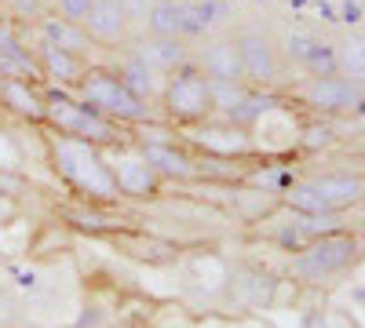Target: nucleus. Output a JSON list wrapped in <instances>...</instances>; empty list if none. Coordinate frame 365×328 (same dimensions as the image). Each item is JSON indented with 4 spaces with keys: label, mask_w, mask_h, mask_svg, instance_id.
Returning <instances> with one entry per match:
<instances>
[{
    "label": "nucleus",
    "mask_w": 365,
    "mask_h": 328,
    "mask_svg": "<svg viewBox=\"0 0 365 328\" xmlns=\"http://www.w3.org/2000/svg\"><path fill=\"white\" fill-rule=\"evenodd\" d=\"M135 146H139L143 161L154 168L158 179H179L182 183V179L197 175V161L187 150H179L175 139H168V142H135Z\"/></svg>",
    "instance_id": "16"
},
{
    "label": "nucleus",
    "mask_w": 365,
    "mask_h": 328,
    "mask_svg": "<svg viewBox=\"0 0 365 328\" xmlns=\"http://www.w3.org/2000/svg\"><path fill=\"white\" fill-rule=\"evenodd\" d=\"M73 95L113 125H135L139 128V125H150V121H161V110L139 102L128 88L117 80V73L106 70V66H88L84 77L73 88Z\"/></svg>",
    "instance_id": "2"
},
{
    "label": "nucleus",
    "mask_w": 365,
    "mask_h": 328,
    "mask_svg": "<svg viewBox=\"0 0 365 328\" xmlns=\"http://www.w3.org/2000/svg\"><path fill=\"white\" fill-rule=\"evenodd\" d=\"M37 33H41V44H51V48H58V51H70V55H77V58H88L91 55V44L88 41V33L77 26V22H70V18H63V15H41L37 18Z\"/></svg>",
    "instance_id": "18"
},
{
    "label": "nucleus",
    "mask_w": 365,
    "mask_h": 328,
    "mask_svg": "<svg viewBox=\"0 0 365 328\" xmlns=\"http://www.w3.org/2000/svg\"><path fill=\"white\" fill-rule=\"evenodd\" d=\"M208 80H245V70H241V55L234 37H205V48L197 51L194 63Z\"/></svg>",
    "instance_id": "13"
},
{
    "label": "nucleus",
    "mask_w": 365,
    "mask_h": 328,
    "mask_svg": "<svg viewBox=\"0 0 365 328\" xmlns=\"http://www.w3.org/2000/svg\"><path fill=\"white\" fill-rule=\"evenodd\" d=\"M41 4H44V8H55V0H41Z\"/></svg>",
    "instance_id": "29"
},
{
    "label": "nucleus",
    "mask_w": 365,
    "mask_h": 328,
    "mask_svg": "<svg viewBox=\"0 0 365 328\" xmlns=\"http://www.w3.org/2000/svg\"><path fill=\"white\" fill-rule=\"evenodd\" d=\"M158 106H161V121H172L182 128L201 125L212 117V80L194 63H187L172 77H165V92Z\"/></svg>",
    "instance_id": "5"
},
{
    "label": "nucleus",
    "mask_w": 365,
    "mask_h": 328,
    "mask_svg": "<svg viewBox=\"0 0 365 328\" xmlns=\"http://www.w3.org/2000/svg\"><path fill=\"white\" fill-rule=\"evenodd\" d=\"M88 8H91V0H55V15H63V18L77 22V26L84 22Z\"/></svg>",
    "instance_id": "25"
},
{
    "label": "nucleus",
    "mask_w": 365,
    "mask_h": 328,
    "mask_svg": "<svg viewBox=\"0 0 365 328\" xmlns=\"http://www.w3.org/2000/svg\"><path fill=\"white\" fill-rule=\"evenodd\" d=\"M299 102L318 113H358L361 110V80H351L344 73L307 77L299 84Z\"/></svg>",
    "instance_id": "8"
},
{
    "label": "nucleus",
    "mask_w": 365,
    "mask_h": 328,
    "mask_svg": "<svg viewBox=\"0 0 365 328\" xmlns=\"http://www.w3.org/2000/svg\"><path fill=\"white\" fill-rule=\"evenodd\" d=\"M48 157H51V168L63 175L77 194L96 197V201H113V197H120L113 175H110V164H106V157L99 154V146L51 132V135H48Z\"/></svg>",
    "instance_id": "1"
},
{
    "label": "nucleus",
    "mask_w": 365,
    "mask_h": 328,
    "mask_svg": "<svg viewBox=\"0 0 365 328\" xmlns=\"http://www.w3.org/2000/svg\"><path fill=\"white\" fill-rule=\"evenodd\" d=\"M190 11V22H194V33L197 37H212L216 29H223L230 22V4L227 0H182Z\"/></svg>",
    "instance_id": "21"
},
{
    "label": "nucleus",
    "mask_w": 365,
    "mask_h": 328,
    "mask_svg": "<svg viewBox=\"0 0 365 328\" xmlns=\"http://www.w3.org/2000/svg\"><path fill=\"white\" fill-rule=\"evenodd\" d=\"M0 106L15 117H22V121H29V125H44V95L37 92V84H29V80L0 77Z\"/></svg>",
    "instance_id": "19"
},
{
    "label": "nucleus",
    "mask_w": 365,
    "mask_h": 328,
    "mask_svg": "<svg viewBox=\"0 0 365 328\" xmlns=\"http://www.w3.org/2000/svg\"><path fill=\"white\" fill-rule=\"evenodd\" d=\"M234 44H237V55H241V70H245V84L249 88H270L274 80L282 77V48L270 33L249 26V29H237L234 33Z\"/></svg>",
    "instance_id": "7"
},
{
    "label": "nucleus",
    "mask_w": 365,
    "mask_h": 328,
    "mask_svg": "<svg viewBox=\"0 0 365 328\" xmlns=\"http://www.w3.org/2000/svg\"><path fill=\"white\" fill-rule=\"evenodd\" d=\"M307 146H318V142H329V128H311L307 132V139H303Z\"/></svg>",
    "instance_id": "28"
},
{
    "label": "nucleus",
    "mask_w": 365,
    "mask_h": 328,
    "mask_svg": "<svg viewBox=\"0 0 365 328\" xmlns=\"http://www.w3.org/2000/svg\"><path fill=\"white\" fill-rule=\"evenodd\" d=\"M336 73H344V77H351V80H361V44L354 41H347V44H340L336 48Z\"/></svg>",
    "instance_id": "23"
},
{
    "label": "nucleus",
    "mask_w": 365,
    "mask_h": 328,
    "mask_svg": "<svg viewBox=\"0 0 365 328\" xmlns=\"http://www.w3.org/2000/svg\"><path fill=\"white\" fill-rule=\"evenodd\" d=\"M132 51L143 58V63L161 73V77H172L175 70H182L190 63V51H187V41H179V37H143L132 44Z\"/></svg>",
    "instance_id": "15"
},
{
    "label": "nucleus",
    "mask_w": 365,
    "mask_h": 328,
    "mask_svg": "<svg viewBox=\"0 0 365 328\" xmlns=\"http://www.w3.org/2000/svg\"><path fill=\"white\" fill-rule=\"evenodd\" d=\"M44 125L58 135H70L91 146H117L120 132L113 121H106L103 113H96L91 106H84L77 95L70 92H51L44 95Z\"/></svg>",
    "instance_id": "3"
},
{
    "label": "nucleus",
    "mask_w": 365,
    "mask_h": 328,
    "mask_svg": "<svg viewBox=\"0 0 365 328\" xmlns=\"http://www.w3.org/2000/svg\"><path fill=\"white\" fill-rule=\"evenodd\" d=\"M132 18L128 11L120 8V0H91V8L81 22V29L88 33L91 44H103V48H117V44H128L132 37Z\"/></svg>",
    "instance_id": "11"
},
{
    "label": "nucleus",
    "mask_w": 365,
    "mask_h": 328,
    "mask_svg": "<svg viewBox=\"0 0 365 328\" xmlns=\"http://www.w3.org/2000/svg\"><path fill=\"white\" fill-rule=\"evenodd\" d=\"M117 80L128 88V92L139 99V102H146V106H154L158 110V102H161V92H165V77L161 73H154L143 58L128 48L125 55H120V63H117Z\"/></svg>",
    "instance_id": "14"
},
{
    "label": "nucleus",
    "mask_w": 365,
    "mask_h": 328,
    "mask_svg": "<svg viewBox=\"0 0 365 328\" xmlns=\"http://www.w3.org/2000/svg\"><path fill=\"white\" fill-rule=\"evenodd\" d=\"M292 212L303 216H336L351 208L361 197V179L358 175H314V179H296V183L282 194Z\"/></svg>",
    "instance_id": "4"
},
{
    "label": "nucleus",
    "mask_w": 365,
    "mask_h": 328,
    "mask_svg": "<svg viewBox=\"0 0 365 328\" xmlns=\"http://www.w3.org/2000/svg\"><path fill=\"white\" fill-rule=\"evenodd\" d=\"M154 4V0H120V8L128 11V18L132 22H143V15H146V8Z\"/></svg>",
    "instance_id": "27"
},
{
    "label": "nucleus",
    "mask_w": 365,
    "mask_h": 328,
    "mask_svg": "<svg viewBox=\"0 0 365 328\" xmlns=\"http://www.w3.org/2000/svg\"><path fill=\"white\" fill-rule=\"evenodd\" d=\"M143 26H146L150 37H179V41L197 37L194 22H190V11H187L182 0H154L143 15Z\"/></svg>",
    "instance_id": "17"
},
{
    "label": "nucleus",
    "mask_w": 365,
    "mask_h": 328,
    "mask_svg": "<svg viewBox=\"0 0 365 328\" xmlns=\"http://www.w3.org/2000/svg\"><path fill=\"white\" fill-rule=\"evenodd\" d=\"M11 4V11H15V18H41L48 8L41 4V0H8Z\"/></svg>",
    "instance_id": "26"
},
{
    "label": "nucleus",
    "mask_w": 365,
    "mask_h": 328,
    "mask_svg": "<svg viewBox=\"0 0 365 328\" xmlns=\"http://www.w3.org/2000/svg\"><path fill=\"white\" fill-rule=\"evenodd\" d=\"M249 179H252L263 194H285V190L296 183V175H292L289 168H282V164H263V168L252 171Z\"/></svg>",
    "instance_id": "22"
},
{
    "label": "nucleus",
    "mask_w": 365,
    "mask_h": 328,
    "mask_svg": "<svg viewBox=\"0 0 365 328\" xmlns=\"http://www.w3.org/2000/svg\"><path fill=\"white\" fill-rule=\"evenodd\" d=\"M22 168V139L15 132H0V171Z\"/></svg>",
    "instance_id": "24"
},
{
    "label": "nucleus",
    "mask_w": 365,
    "mask_h": 328,
    "mask_svg": "<svg viewBox=\"0 0 365 328\" xmlns=\"http://www.w3.org/2000/svg\"><path fill=\"white\" fill-rule=\"evenodd\" d=\"M278 48H282V58H289V63L299 66L307 77L336 73V48L325 37L311 33V29H289Z\"/></svg>",
    "instance_id": "9"
},
{
    "label": "nucleus",
    "mask_w": 365,
    "mask_h": 328,
    "mask_svg": "<svg viewBox=\"0 0 365 328\" xmlns=\"http://www.w3.org/2000/svg\"><path fill=\"white\" fill-rule=\"evenodd\" d=\"M34 55H37L41 77L51 80V84H58V88H77V80H81L84 70H88V58H77V55H70V51H58V48H51V44L34 48Z\"/></svg>",
    "instance_id": "20"
},
{
    "label": "nucleus",
    "mask_w": 365,
    "mask_h": 328,
    "mask_svg": "<svg viewBox=\"0 0 365 328\" xmlns=\"http://www.w3.org/2000/svg\"><path fill=\"white\" fill-rule=\"evenodd\" d=\"M354 252H358V245L351 241L347 233H325V237H318V241H311V245H303L299 248V255L292 259V274L296 277H303V281H325V277H332V274H340L344 266H351V259H354Z\"/></svg>",
    "instance_id": "6"
},
{
    "label": "nucleus",
    "mask_w": 365,
    "mask_h": 328,
    "mask_svg": "<svg viewBox=\"0 0 365 328\" xmlns=\"http://www.w3.org/2000/svg\"><path fill=\"white\" fill-rule=\"evenodd\" d=\"M187 139L194 146H201L205 154L212 157H245L252 150V139L245 135V128H237L230 121H223V117H208V121L201 125H190L187 128Z\"/></svg>",
    "instance_id": "10"
},
{
    "label": "nucleus",
    "mask_w": 365,
    "mask_h": 328,
    "mask_svg": "<svg viewBox=\"0 0 365 328\" xmlns=\"http://www.w3.org/2000/svg\"><path fill=\"white\" fill-rule=\"evenodd\" d=\"M106 164H110V175H113V183H117L120 194L146 197V194L158 190V175H154V168L143 161V154H139L135 142H132V146H120V142H117V150L110 146Z\"/></svg>",
    "instance_id": "12"
}]
</instances>
